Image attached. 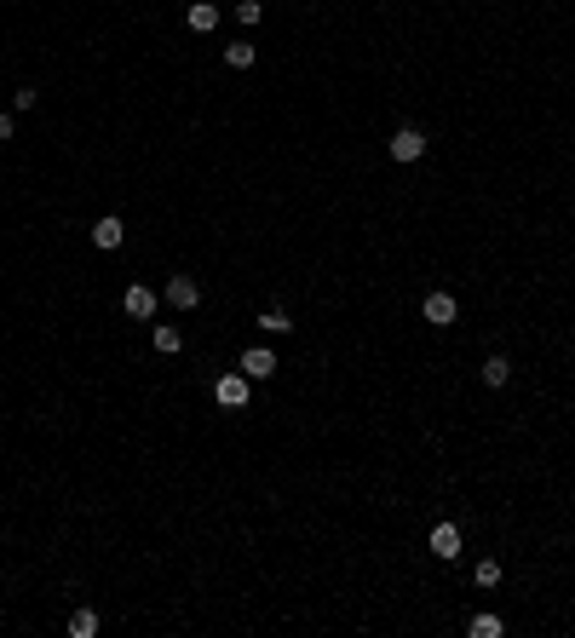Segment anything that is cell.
<instances>
[{"mask_svg":"<svg viewBox=\"0 0 575 638\" xmlns=\"http://www.w3.org/2000/svg\"><path fill=\"white\" fill-rule=\"evenodd\" d=\"M213 403L225 414H248L253 403V380L242 374V368H225V374H213Z\"/></svg>","mask_w":575,"mask_h":638,"instance_id":"obj_1","label":"cell"},{"mask_svg":"<svg viewBox=\"0 0 575 638\" xmlns=\"http://www.w3.org/2000/svg\"><path fill=\"white\" fill-rule=\"evenodd\" d=\"M426 150H432V138H426V127H414V121H403V127H391V138H386V156L397 161V167H414V161H426Z\"/></svg>","mask_w":575,"mask_h":638,"instance_id":"obj_2","label":"cell"},{"mask_svg":"<svg viewBox=\"0 0 575 638\" xmlns=\"http://www.w3.org/2000/svg\"><path fill=\"white\" fill-rule=\"evenodd\" d=\"M420 322L437 328V334H449V328L460 322V294H449V288H426V294H420Z\"/></svg>","mask_w":575,"mask_h":638,"instance_id":"obj_3","label":"cell"},{"mask_svg":"<svg viewBox=\"0 0 575 638\" xmlns=\"http://www.w3.org/2000/svg\"><path fill=\"white\" fill-rule=\"evenodd\" d=\"M426 552H432L437 564H455L460 552H466V529H460V518H437V524L426 529Z\"/></svg>","mask_w":575,"mask_h":638,"instance_id":"obj_4","label":"cell"},{"mask_svg":"<svg viewBox=\"0 0 575 638\" xmlns=\"http://www.w3.org/2000/svg\"><path fill=\"white\" fill-rule=\"evenodd\" d=\"M156 311H161V294L144 282V276H133V282L121 288V317L127 322H156Z\"/></svg>","mask_w":575,"mask_h":638,"instance_id":"obj_5","label":"cell"},{"mask_svg":"<svg viewBox=\"0 0 575 638\" xmlns=\"http://www.w3.org/2000/svg\"><path fill=\"white\" fill-rule=\"evenodd\" d=\"M161 305H173V311H196L202 305V276H190V271H173L167 282H161Z\"/></svg>","mask_w":575,"mask_h":638,"instance_id":"obj_6","label":"cell"},{"mask_svg":"<svg viewBox=\"0 0 575 638\" xmlns=\"http://www.w3.org/2000/svg\"><path fill=\"white\" fill-rule=\"evenodd\" d=\"M236 368L248 374L253 386H271L276 374H282V357H276L271 345H242V357H236Z\"/></svg>","mask_w":575,"mask_h":638,"instance_id":"obj_7","label":"cell"},{"mask_svg":"<svg viewBox=\"0 0 575 638\" xmlns=\"http://www.w3.org/2000/svg\"><path fill=\"white\" fill-rule=\"evenodd\" d=\"M87 242L98 253H121L127 248V219H121V213H98V219L87 225Z\"/></svg>","mask_w":575,"mask_h":638,"instance_id":"obj_8","label":"cell"},{"mask_svg":"<svg viewBox=\"0 0 575 638\" xmlns=\"http://www.w3.org/2000/svg\"><path fill=\"white\" fill-rule=\"evenodd\" d=\"M219 23H225V6H219V0H190V6H184V29H190V35H213Z\"/></svg>","mask_w":575,"mask_h":638,"instance_id":"obj_9","label":"cell"},{"mask_svg":"<svg viewBox=\"0 0 575 638\" xmlns=\"http://www.w3.org/2000/svg\"><path fill=\"white\" fill-rule=\"evenodd\" d=\"M253 328H259V334H265V340H294V311H288V305H265V311H259V317H253Z\"/></svg>","mask_w":575,"mask_h":638,"instance_id":"obj_10","label":"cell"},{"mask_svg":"<svg viewBox=\"0 0 575 638\" xmlns=\"http://www.w3.org/2000/svg\"><path fill=\"white\" fill-rule=\"evenodd\" d=\"M512 374H518V363H512L506 351H489V357L478 363V380H483L489 391H506V386H512Z\"/></svg>","mask_w":575,"mask_h":638,"instance_id":"obj_11","label":"cell"},{"mask_svg":"<svg viewBox=\"0 0 575 638\" xmlns=\"http://www.w3.org/2000/svg\"><path fill=\"white\" fill-rule=\"evenodd\" d=\"M64 633L69 638H98L104 633V610H98V604H75L69 621H64Z\"/></svg>","mask_w":575,"mask_h":638,"instance_id":"obj_12","label":"cell"},{"mask_svg":"<svg viewBox=\"0 0 575 638\" xmlns=\"http://www.w3.org/2000/svg\"><path fill=\"white\" fill-rule=\"evenodd\" d=\"M219 64H225V69H236V75H248V69L259 64V46H253L248 35H236V41H225V46H219Z\"/></svg>","mask_w":575,"mask_h":638,"instance_id":"obj_13","label":"cell"},{"mask_svg":"<svg viewBox=\"0 0 575 638\" xmlns=\"http://www.w3.org/2000/svg\"><path fill=\"white\" fill-rule=\"evenodd\" d=\"M150 351L156 357H184V328L179 322H150Z\"/></svg>","mask_w":575,"mask_h":638,"instance_id":"obj_14","label":"cell"},{"mask_svg":"<svg viewBox=\"0 0 575 638\" xmlns=\"http://www.w3.org/2000/svg\"><path fill=\"white\" fill-rule=\"evenodd\" d=\"M501 581H506V564L495 558V552H483V558H472V587H478V593H495Z\"/></svg>","mask_w":575,"mask_h":638,"instance_id":"obj_15","label":"cell"},{"mask_svg":"<svg viewBox=\"0 0 575 638\" xmlns=\"http://www.w3.org/2000/svg\"><path fill=\"white\" fill-rule=\"evenodd\" d=\"M466 638H506V616H495V610H472V616H466Z\"/></svg>","mask_w":575,"mask_h":638,"instance_id":"obj_16","label":"cell"},{"mask_svg":"<svg viewBox=\"0 0 575 638\" xmlns=\"http://www.w3.org/2000/svg\"><path fill=\"white\" fill-rule=\"evenodd\" d=\"M230 18L242 23V29H259L265 23V0H230Z\"/></svg>","mask_w":575,"mask_h":638,"instance_id":"obj_17","label":"cell"},{"mask_svg":"<svg viewBox=\"0 0 575 638\" xmlns=\"http://www.w3.org/2000/svg\"><path fill=\"white\" fill-rule=\"evenodd\" d=\"M12 115H29V110H41V87H12V104H6Z\"/></svg>","mask_w":575,"mask_h":638,"instance_id":"obj_18","label":"cell"},{"mask_svg":"<svg viewBox=\"0 0 575 638\" xmlns=\"http://www.w3.org/2000/svg\"><path fill=\"white\" fill-rule=\"evenodd\" d=\"M12 138H18V115L0 110V144H12Z\"/></svg>","mask_w":575,"mask_h":638,"instance_id":"obj_19","label":"cell"},{"mask_svg":"<svg viewBox=\"0 0 575 638\" xmlns=\"http://www.w3.org/2000/svg\"><path fill=\"white\" fill-rule=\"evenodd\" d=\"M0 593H6V581H0Z\"/></svg>","mask_w":575,"mask_h":638,"instance_id":"obj_20","label":"cell"}]
</instances>
